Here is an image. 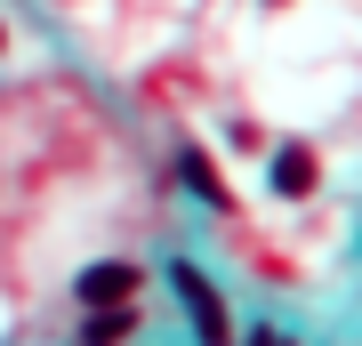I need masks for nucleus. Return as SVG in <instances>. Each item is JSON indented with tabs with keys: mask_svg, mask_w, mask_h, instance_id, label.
Segmentation results:
<instances>
[{
	"mask_svg": "<svg viewBox=\"0 0 362 346\" xmlns=\"http://www.w3.org/2000/svg\"><path fill=\"white\" fill-rule=\"evenodd\" d=\"M250 346H290V338H274V330H258V338H250Z\"/></svg>",
	"mask_w": 362,
	"mask_h": 346,
	"instance_id": "obj_6",
	"label": "nucleus"
},
{
	"mask_svg": "<svg viewBox=\"0 0 362 346\" xmlns=\"http://www.w3.org/2000/svg\"><path fill=\"white\" fill-rule=\"evenodd\" d=\"M129 290H137V266H89L81 274V298H89V306H129Z\"/></svg>",
	"mask_w": 362,
	"mask_h": 346,
	"instance_id": "obj_1",
	"label": "nucleus"
},
{
	"mask_svg": "<svg viewBox=\"0 0 362 346\" xmlns=\"http://www.w3.org/2000/svg\"><path fill=\"white\" fill-rule=\"evenodd\" d=\"M177 290H185V306H194L202 338H209V346H226V314H218V298H209V282H202V274H185V266H177Z\"/></svg>",
	"mask_w": 362,
	"mask_h": 346,
	"instance_id": "obj_2",
	"label": "nucleus"
},
{
	"mask_svg": "<svg viewBox=\"0 0 362 346\" xmlns=\"http://www.w3.org/2000/svg\"><path fill=\"white\" fill-rule=\"evenodd\" d=\"M129 338V306H97V322H89V346H121Z\"/></svg>",
	"mask_w": 362,
	"mask_h": 346,
	"instance_id": "obj_4",
	"label": "nucleus"
},
{
	"mask_svg": "<svg viewBox=\"0 0 362 346\" xmlns=\"http://www.w3.org/2000/svg\"><path fill=\"white\" fill-rule=\"evenodd\" d=\"M274 185H282V193H314V154H306V145H290V154L274 161Z\"/></svg>",
	"mask_w": 362,
	"mask_h": 346,
	"instance_id": "obj_3",
	"label": "nucleus"
},
{
	"mask_svg": "<svg viewBox=\"0 0 362 346\" xmlns=\"http://www.w3.org/2000/svg\"><path fill=\"white\" fill-rule=\"evenodd\" d=\"M0 40H8V25H0Z\"/></svg>",
	"mask_w": 362,
	"mask_h": 346,
	"instance_id": "obj_7",
	"label": "nucleus"
},
{
	"mask_svg": "<svg viewBox=\"0 0 362 346\" xmlns=\"http://www.w3.org/2000/svg\"><path fill=\"white\" fill-rule=\"evenodd\" d=\"M185 185H194V193H209V202H218V178H209V161H202V154H185Z\"/></svg>",
	"mask_w": 362,
	"mask_h": 346,
	"instance_id": "obj_5",
	"label": "nucleus"
}]
</instances>
